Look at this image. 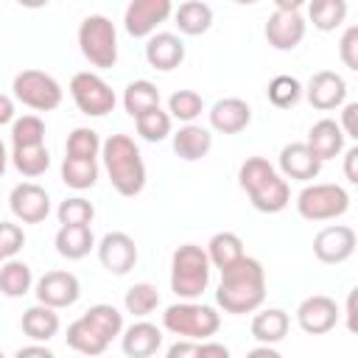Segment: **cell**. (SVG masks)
<instances>
[{
    "mask_svg": "<svg viewBox=\"0 0 358 358\" xmlns=\"http://www.w3.org/2000/svg\"><path fill=\"white\" fill-rule=\"evenodd\" d=\"M263 299H266V271L260 260L241 257L235 266L221 271L215 302L218 308H224V313H232V316L252 313L263 305Z\"/></svg>",
    "mask_w": 358,
    "mask_h": 358,
    "instance_id": "1",
    "label": "cell"
},
{
    "mask_svg": "<svg viewBox=\"0 0 358 358\" xmlns=\"http://www.w3.org/2000/svg\"><path fill=\"white\" fill-rule=\"evenodd\" d=\"M241 187L249 193V201L260 213H280L291 201L288 182L274 171L266 157H246L238 171Z\"/></svg>",
    "mask_w": 358,
    "mask_h": 358,
    "instance_id": "2",
    "label": "cell"
},
{
    "mask_svg": "<svg viewBox=\"0 0 358 358\" xmlns=\"http://www.w3.org/2000/svg\"><path fill=\"white\" fill-rule=\"evenodd\" d=\"M101 154H103L109 182L120 196L131 199L145 187V165H143L140 148L129 134H109L103 140Z\"/></svg>",
    "mask_w": 358,
    "mask_h": 358,
    "instance_id": "3",
    "label": "cell"
},
{
    "mask_svg": "<svg viewBox=\"0 0 358 358\" xmlns=\"http://www.w3.org/2000/svg\"><path fill=\"white\" fill-rule=\"evenodd\" d=\"M210 255L201 246H179L171 257V291L179 299H199L210 285Z\"/></svg>",
    "mask_w": 358,
    "mask_h": 358,
    "instance_id": "4",
    "label": "cell"
},
{
    "mask_svg": "<svg viewBox=\"0 0 358 358\" xmlns=\"http://www.w3.org/2000/svg\"><path fill=\"white\" fill-rule=\"evenodd\" d=\"M162 324H165L168 333H173V336H179V338L207 341L210 336L218 333L221 316H218L215 308H210V305H199V302H193V299H185V302H176V305L165 308Z\"/></svg>",
    "mask_w": 358,
    "mask_h": 358,
    "instance_id": "5",
    "label": "cell"
},
{
    "mask_svg": "<svg viewBox=\"0 0 358 358\" xmlns=\"http://www.w3.org/2000/svg\"><path fill=\"white\" fill-rule=\"evenodd\" d=\"M78 48L92 67L109 70L117 64V31L109 17L90 14L78 25Z\"/></svg>",
    "mask_w": 358,
    "mask_h": 358,
    "instance_id": "6",
    "label": "cell"
},
{
    "mask_svg": "<svg viewBox=\"0 0 358 358\" xmlns=\"http://www.w3.org/2000/svg\"><path fill=\"white\" fill-rule=\"evenodd\" d=\"M350 210V196L341 185H308L296 196V213L305 221H333Z\"/></svg>",
    "mask_w": 358,
    "mask_h": 358,
    "instance_id": "7",
    "label": "cell"
},
{
    "mask_svg": "<svg viewBox=\"0 0 358 358\" xmlns=\"http://www.w3.org/2000/svg\"><path fill=\"white\" fill-rule=\"evenodd\" d=\"M11 92L20 103H25L28 109L36 112H50L62 103V87L53 76L42 73V70H22L14 76Z\"/></svg>",
    "mask_w": 358,
    "mask_h": 358,
    "instance_id": "8",
    "label": "cell"
},
{
    "mask_svg": "<svg viewBox=\"0 0 358 358\" xmlns=\"http://www.w3.org/2000/svg\"><path fill=\"white\" fill-rule=\"evenodd\" d=\"M70 98L73 103L78 106V112L90 115V117H103L115 109L117 98H115V90L98 76V73H76L70 78Z\"/></svg>",
    "mask_w": 358,
    "mask_h": 358,
    "instance_id": "9",
    "label": "cell"
},
{
    "mask_svg": "<svg viewBox=\"0 0 358 358\" xmlns=\"http://www.w3.org/2000/svg\"><path fill=\"white\" fill-rule=\"evenodd\" d=\"M171 14H173L171 0H131L126 6L123 25H126L129 36L143 39V36H151L157 31V25H162Z\"/></svg>",
    "mask_w": 358,
    "mask_h": 358,
    "instance_id": "10",
    "label": "cell"
},
{
    "mask_svg": "<svg viewBox=\"0 0 358 358\" xmlns=\"http://www.w3.org/2000/svg\"><path fill=\"white\" fill-rule=\"evenodd\" d=\"M8 207L22 224H42L50 213V196L36 182H20L8 193Z\"/></svg>",
    "mask_w": 358,
    "mask_h": 358,
    "instance_id": "11",
    "label": "cell"
},
{
    "mask_svg": "<svg viewBox=\"0 0 358 358\" xmlns=\"http://www.w3.org/2000/svg\"><path fill=\"white\" fill-rule=\"evenodd\" d=\"M358 246V238L352 232V227H344V224H333V227H324L316 232L313 238V255L327 263V266H336V263H344L352 257Z\"/></svg>",
    "mask_w": 358,
    "mask_h": 358,
    "instance_id": "12",
    "label": "cell"
},
{
    "mask_svg": "<svg viewBox=\"0 0 358 358\" xmlns=\"http://www.w3.org/2000/svg\"><path fill=\"white\" fill-rule=\"evenodd\" d=\"M336 322H338V305H336V299H330L324 294H313V296L302 299L296 308V324L310 336L330 333L336 327Z\"/></svg>",
    "mask_w": 358,
    "mask_h": 358,
    "instance_id": "13",
    "label": "cell"
},
{
    "mask_svg": "<svg viewBox=\"0 0 358 358\" xmlns=\"http://www.w3.org/2000/svg\"><path fill=\"white\" fill-rule=\"evenodd\" d=\"M36 299L50 308H70L81 296V282L73 271H48L36 280Z\"/></svg>",
    "mask_w": 358,
    "mask_h": 358,
    "instance_id": "14",
    "label": "cell"
},
{
    "mask_svg": "<svg viewBox=\"0 0 358 358\" xmlns=\"http://www.w3.org/2000/svg\"><path fill=\"white\" fill-rule=\"evenodd\" d=\"M98 260L109 274H129L137 263V246L126 232H106L98 243Z\"/></svg>",
    "mask_w": 358,
    "mask_h": 358,
    "instance_id": "15",
    "label": "cell"
},
{
    "mask_svg": "<svg viewBox=\"0 0 358 358\" xmlns=\"http://www.w3.org/2000/svg\"><path fill=\"white\" fill-rule=\"evenodd\" d=\"M266 42L274 50H294L305 39V20L299 11H274L266 22Z\"/></svg>",
    "mask_w": 358,
    "mask_h": 358,
    "instance_id": "16",
    "label": "cell"
},
{
    "mask_svg": "<svg viewBox=\"0 0 358 358\" xmlns=\"http://www.w3.org/2000/svg\"><path fill=\"white\" fill-rule=\"evenodd\" d=\"M305 95H308V101H310L313 109L330 112V109H336V106L344 103V98H347V84H344V78H341L338 73H333V70H319V73L310 76V81H308V87H305Z\"/></svg>",
    "mask_w": 358,
    "mask_h": 358,
    "instance_id": "17",
    "label": "cell"
},
{
    "mask_svg": "<svg viewBox=\"0 0 358 358\" xmlns=\"http://www.w3.org/2000/svg\"><path fill=\"white\" fill-rule=\"evenodd\" d=\"M280 171L285 179H316L322 171V159L313 154V148L308 143H288L280 151Z\"/></svg>",
    "mask_w": 358,
    "mask_h": 358,
    "instance_id": "18",
    "label": "cell"
},
{
    "mask_svg": "<svg viewBox=\"0 0 358 358\" xmlns=\"http://www.w3.org/2000/svg\"><path fill=\"white\" fill-rule=\"evenodd\" d=\"M145 62L154 67V70H176L182 62H185V42L176 36V34H151L148 36V45H145Z\"/></svg>",
    "mask_w": 358,
    "mask_h": 358,
    "instance_id": "19",
    "label": "cell"
},
{
    "mask_svg": "<svg viewBox=\"0 0 358 358\" xmlns=\"http://www.w3.org/2000/svg\"><path fill=\"white\" fill-rule=\"evenodd\" d=\"M252 106L243 98H221L210 109V126L221 134H238L249 126Z\"/></svg>",
    "mask_w": 358,
    "mask_h": 358,
    "instance_id": "20",
    "label": "cell"
},
{
    "mask_svg": "<svg viewBox=\"0 0 358 358\" xmlns=\"http://www.w3.org/2000/svg\"><path fill=\"white\" fill-rule=\"evenodd\" d=\"M120 347L129 358H148L162 347V330L151 322H134L123 330Z\"/></svg>",
    "mask_w": 358,
    "mask_h": 358,
    "instance_id": "21",
    "label": "cell"
},
{
    "mask_svg": "<svg viewBox=\"0 0 358 358\" xmlns=\"http://www.w3.org/2000/svg\"><path fill=\"white\" fill-rule=\"evenodd\" d=\"M344 137H347V134H344L341 123L324 117V120H319V123L310 126V131H308V145H310L313 154L324 162V159H333V157L341 154V148H344Z\"/></svg>",
    "mask_w": 358,
    "mask_h": 358,
    "instance_id": "22",
    "label": "cell"
},
{
    "mask_svg": "<svg viewBox=\"0 0 358 358\" xmlns=\"http://www.w3.org/2000/svg\"><path fill=\"white\" fill-rule=\"evenodd\" d=\"M213 148V134L210 129L204 126H196V123H185L176 134H173V151L179 159L185 162H196L201 157H207Z\"/></svg>",
    "mask_w": 358,
    "mask_h": 358,
    "instance_id": "23",
    "label": "cell"
},
{
    "mask_svg": "<svg viewBox=\"0 0 358 358\" xmlns=\"http://www.w3.org/2000/svg\"><path fill=\"white\" fill-rule=\"evenodd\" d=\"M53 243H56V252H59L62 257H67V260H81V257H87V255L92 252L95 235H92L90 224H73V227L62 224L59 232H56V238H53Z\"/></svg>",
    "mask_w": 358,
    "mask_h": 358,
    "instance_id": "24",
    "label": "cell"
},
{
    "mask_svg": "<svg viewBox=\"0 0 358 358\" xmlns=\"http://www.w3.org/2000/svg\"><path fill=\"white\" fill-rule=\"evenodd\" d=\"M22 333L31 338V341H50L56 333H59V313L56 308L39 302V305H31L25 313H22Z\"/></svg>",
    "mask_w": 358,
    "mask_h": 358,
    "instance_id": "25",
    "label": "cell"
},
{
    "mask_svg": "<svg viewBox=\"0 0 358 358\" xmlns=\"http://www.w3.org/2000/svg\"><path fill=\"white\" fill-rule=\"evenodd\" d=\"M173 25L185 36H201L213 25V8L204 0H187L173 11Z\"/></svg>",
    "mask_w": 358,
    "mask_h": 358,
    "instance_id": "26",
    "label": "cell"
},
{
    "mask_svg": "<svg viewBox=\"0 0 358 358\" xmlns=\"http://www.w3.org/2000/svg\"><path fill=\"white\" fill-rule=\"evenodd\" d=\"M288 327H291V319L280 308H266V310H260L252 319V336L260 344H277V341H282L288 336Z\"/></svg>",
    "mask_w": 358,
    "mask_h": 358,
    "instance_id": "27",
    "label": "cell"
},
{
    "mask_svg": "<svg viewBox=\"0 0 358 358\" xmlns=\"http://www.w3.org/2000/svg\"><path fill=\"white\" fill-rule=\"evenodd\" d=\"M109 344H112V341H109L106 336H101L84 316L76 319V322L67 327V347L76 350V352H81V355H103Z\"/></svg>",
    "mask_w": 358,
    "mask_h": 358,
    "instance_id": "28",
    "label": "cell"
},
{
    "mask_svg": "<svg viewBox=\"0 0 358 358\" xmlns=\"http://www.w3.org/2000/svg\"><path fill=\"white\" fill-rule=\"evenodd\" d=\"M207 255H210V263L221 271L235 266L241 257H246L243 255V241L235 232H215L207 243Z\"/></svg>",
    "mask_w": 358,
    "mask_h": 358,
    "instance_id": "29",
    "label": "cell"
},
{
    "mask_svg": "<svg viewBox=\"0 0 358 358\" xmlns=\"http://www.w3.org/2000/svg\"><path fill=\"white\" fill-rule=\"evenodd\" d=\"M31 285H34L31 268H28L22 260L8 257V260L3 263V268H0V291H3V296H8V299L25 296V294L31 291Z\"/></svg>",
    "mask_w": 358,
    "mask_h": 358,
    "instance_id": "30",
    "label": "cell"
},
{
    "mask_svg": "<svg viewBox=\"0 0 358 358\" xmlns=\"http://www.w3.org/2000/svg\"><path fill=\"white\" fill-rule=\"evenodd\" d=\"M11 162L22 176L36 179L50 168V154H48L45 143L42 145H17V148H11Z\"/></svg>",
    "mask_w": 358,
    "mask_h": 358,
    "instance_id": "31",
    "label": "cell"
},
{
    "mask_svg": "<svg viewBox=\"0 0 358 358\" xmlns=\"http://www.w3.org/2000/svg\"><path fill=\"white\" fill-rule=\"evenodd\" d=\"M62 182L73 190H87L98 182V162L84 157H67L62 162Z\"/></svg>",
    "mask_w": 358,
    "mask_h": 358,
    "instance_id": "32",
    "label": "cell"
},
{
    "mask_svg": "<svg viewBox=\"0 0 358 358\" xmlns=\"http://www.w3.org/2000/svg\"><path fill=\"white\" fill-rule=\"evenodd\" d=\"M308 17L319 31H336L347 20V0H308Z\"/></svg>",
    "mask_w": 358,
    "mask_h": 358,
    "instance_id": "33",
    "label": "cell"
},
{
    "mask_svg": "<svg viewBox=\"0 0 358 358\" xmlns=\"http://www.w3.org/2000/svg\"><path fill=\"white\" fill-rule=\"evenodd\" d=\"M154 106H159V90H157L151 81L137 78V81H131V84L123 90V109H126L131 117H137V115H143V112H148V109H154Z\"/></svg>",
    "mask_w": 358,
    "mask_h": 358,
    "instance_id": "34",
    "label": "cell"
},
{
    "mask_svg": "<svg viewBox=\"0 0 358 358\" xmlns=\"http://www.w3.org/2000/svg\"><path fill=\"white\" fill-rule=\"evenodd\" d=\"M134 126H137V134L148 143H159L171 134V112H162L159 106L143 112L134 117Z\"/></svg>",
    "mask_w": 358,
    "mask_h": 358,
    "instance_id": "35",
    "label": "cell"
},
{
    "mask_svg": "<svg viewBox=\"0 0 358 358\" xmlns=\"http://www.w3.org/2000/svg\"><path fill=\"white\" fill-rule=\"evenodd\" d=\"M266 95L277 109H291L302 98V84L294 76H274L266 87Z\"/></svg>",
    "mask_w": 358,
    "mask_h": 358,
    "instance_id": "36",
    "label": "cell"
},
{
    "mask_svg": "<svg viewBox=\"0 0 358 358\" xmlns=\"http://www.w3.org/2000/svg\"><path fill=\"white\" fill-rule=\"evenodd\" d=\"M123 305H126V310L131 313V316H148L157 305H159V291H157V285H151V282H134L129 291H126V296H123Z\"/></svg>",
    "mask_w": 358,
    "mask_h": 358,
    "instance_id": "37",
    "label": "cell"
},
{
    "mask_svg": "<svg viewBox=\"0 0 358 358\" xmlns=\"http://www.w3.org/2000/svg\"><path fill=\"white\" fill-rule=\"evenodd\" d=\"M84 319H87L101 336H106L109 341L123 333V313H120L115 305H92V308L84 313Z\"/></svg>",
    "mask_w": 358,
    "mask_h": 358,
    "instance_id": "38",
    "label": "cell"
},
{
    "mask_svg": "<svg viewBox=\"0 0 358 358\" xmlns=\"http://www.w3.org/2000/svg\"><path fill=\"white\" fill-rule=\"evenodd\" d=\"M204 109V101L196 90H176L171 98H168V112L171 117L182 120V123H193Z\"/></svg>",
    "mask_w": 358,
    "mask_h": 358,
    "instance_id": "39",
    "label": "cell"
},
{
    "mask_svg": "<svg viewBox=\"0 0 358 358\" xmlns=\"http://www.w3.org/2000/svg\"><path fill=\"white\" fill-rule=\"evenodd\" d=\"M45 143V123L36 115H22L11 123V148L17 145H42Z\"/></svg>",
    "mask_w": 358,
    "mask_h": 358,
    "instance_id": "40",
    "label": "cell"
},
{
    "mask_svg": "<svg viewBox=\"0 0 358 358\" xmlns=\"http://www.w3.org/2000/svg\"><path fill=\"white\" fill-rule=\"evenodd\" d=\"M101 148H103V143H101L98 131L95 129H87V126L73 129L70 137H67V145H64L67 157H84V159H95Z\"/></svg>",
    "mask_w": 358,
    "mask_h": 358,
    "instance_id": "41",
    "label": "cell"
},
{
    "mask_svg": "<svg viewBox=\"0 0 358 358\" xmlns=\"http://www.w3.org/2000/svg\"><path fill=\"white\" fill-rule=\"evenodd\" d=\"M56 215H59V224H67V227H73V224H92L95 207H92L87 199L73 196V199H64V201L59 204Z\"/></svg>",
    "mask_w": 358,
    "mask_h": 358,
    "instance_id": "42",
    "label": "cell"
},
{
    "mask_svg": "<svg viewBox=\"0 0 358 358\" xmlns=\"http://www.w3.org/2000/svg\"><path fill=\"white\" fill-rule=\"evenodd\" d=\"M22 246H25V232H22L17 224L3 221V224H0V257L8 260V257H14Z\"/></svg>",
    "mask_w": 358,
    "mask_h": 358,
    "instance_id": "43",
    "label": "cell"
},
{
    "mask_svg": "<svg viewBox=\"0 0 358 358\" xmlns=\"http://www.w3.org/2000/svg\"><path fill=\"white\" fill-rule=\"evenodd\" d=\"M338 56L344 62V67H350L352 73H358V25H350L341 39H338Z\"/></svg>",
    "mask_w": 358,
    "mask_h": 358,
    "instance_id": "44",
    "label": "cell"
},
{
    "mask_svg": "<svg viewBox=\"0 0 358 358\" xmlns=\"http://www.w3.org/2000/svg\"><path fill=\"white\" fill-rule=\"evenodd\" d=\"M344 322H347V330L352 336H358V285L347 294V302H344Z\"/></svg>",
    "mask_w": 358,
    "mask_h": 358,
    "instance_id": "45",
    "label": "cell"
},
{
    "mask_svg": "<svg viewBox=\"0 0 358 358\" xmlns=\"http://www.w3.org/2000/svg\"><path fill=\"white\" fill-rule=\"evenodd\" d=\"M341 129L347 137H352L358 143V101L355 103H347L341 109Z\"/></svg>",
    "mask_w": 358,
    "mask_h": 358,
    "instance_id": "46",
    "label": "cell"
},
{
    "mask_svg": "<svg viewBox=\"0 0 358 358\" xmlns=\"http://www.w3.org/2000/svg\"><path fill=\"white\" fill-rule=\"evenodd\" d=\"M185 355H199V341L187 338V341H176L173 347H168V358H185Z\"/></svg>",
    "mask_w": 358,
    "mask_h": 358,
    "instance_id": "47",
    "label": "cell"
},
{
    "mask_svg": "<svg viewBox=\"0 0 358 358\" xmlns=\"http://www.w3.org/2000/svg\"><path fill=\"white\" fill-rule=\"evenodd\" d=\"M344 176L358 185V145H352L347 154H344Z\"/></svg>",
    "mask_w": 358,
    "mask_h": 358,
    "instance_id": "48",
    "label": "cell"
},
{
    "mask_svg": "<svg viewBox=\"0 0 358 358\" xmlns=\"http://www.w3.org/2000/svg\"><path fill=\"white\" fill-rule=\"evenodd\" d=\"M204 355H218V358H227V355H229V350H227L224 344H213V341H199V358H204Z\"/></svg>",
    "mask_w": 358,
    "mask_h": 358,
    "instance_id": "49",
    "label": "cell"
},
{
    "mask_svg": "<svg viewBox=\"0 0 358 358\" xmlns=\"http://www.w3.org/2000/svg\"><path fill=\"white\" fill-rule=\"evenodd\" d=\"M0 123L3 126L14 123V101H11V95H3L0 98Z\"/></svg>",
    "mask_w": 358,
    "mask_h": 358,
    "instance_id": "50",
    "label": "cell"
},
{
    "mask_svg": "<svg viewBox=\"0 0 358 358\" xmlns=\"http://www.w3.org/2000/svg\"><path fill=\"white\" fill-rule=\"evenodd\" d=\"M28 355H39V358H53V352L45 347V341L42 344H36V347H20L17 350V358H28Z\"/></svg>",
    "mask_w": 358,
    "mask_h": 358,
    "instance_id": "51",
    "label": "cell"
},
{
    "mask_svg": "<svg viewBox=\"0 0 358 358\" xmlns=\"http://www.w3.org/2000/svg\"><path fill=\"white\" fill-rule=\"evenodd\" d=\"M271 3H274L280 11H299L308 0H271Z\"/></svg>",
    "mask_w": 358,
    "mask_h": 358,
    "instance_id": "52",
    "label": "cell"
},
{
    "mask_svg": "<svg viewBox=\"0 0 358 358\" xmlns=\"http://www.w3.org/2000/svg\"><path fill=\"white\" fill-rule=\"evenodd\" d=\"M249 355H252V358H257V355H268V358H280V352H277V350H274L271 344H263V347H257V350H252Z\"/></svg>",
    "mask_w": 358,
    "mask_h": 358,
    "instance_id": "53",
    "label": "cell"
},
{
    "mask_svg": "<svg viewBox=\"0 0 358 358\" xmlns=\"http://www.w3.org/2000/svg\"><path fill=\"white\" fill-rule=\"evenodd\" d=\"M22 8H45L50 0H17Z\"/></svg>",
    "mask_w": 358,
    "mask_h": 358,
    "instance_id": "54",
    "label": "cell"
},
{
    "mask_svg": "<svg viewBox=\"0 0 358 358\" xmlns=\"http://www.w3.org/2000/svg\"><path fill=\"white\" fill-rule=\"evenodd\" d=\"M232 3H238V6H255L257 0H232Z\"/></svg>",
    "mask_w": 358,
    "mask_h": 358,
    "instance_id": "55",
    "label": "cell"
}]
</instances>
